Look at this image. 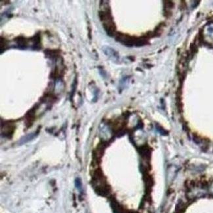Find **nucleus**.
I'll return each mask as SVG.
<instances>
[{"mask_svg": "<svg viewBox=\"0 0 213 213\" xmlns=\"http://www.w3.org/2000/svg\"><path fill=\"white\" fill-rule=\"evenodd\" d=\"M16 45L18 46V48L21 49H25L26 48L27 46V41L26 40V39L24 38H18L16 40H15Z\"/></svg>", "mask_w": 213, "mask_h": 213, "instance_id": "1", "label": "nucleus"}]
</instances>
